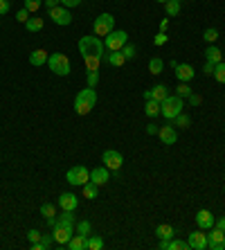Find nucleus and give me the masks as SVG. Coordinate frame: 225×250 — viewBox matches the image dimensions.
<instances>
[{
  "label": "nucleus",
  "mask_w": 225,
  "mask_h": 250,
  "mask_svg": "<svg viewBox=\"0 0 225 250\" xmlns=\"http://www.w3.org/2000/svg\"><path fill=\"white\" fill-rule=\"evenodd\" d=\"M77 47H79V54H81L83 59L86 57H99V59H104V41H99V36H81L79 39V43H77Z\"/></svg>",
  "instance_id": "f257e3e1"
},
{
  "label": "nucleus",
  "mask_w": 225,
  "mask_h": 250,
  "mask_svg": "<svg viewBox=\"0 0 225 250\" xmlns=\"http://www.w3.org/2000/svg\"><path fill=\"white\" fill-rule=\"evenodd\" d=\"M95 104H97V93H95V88H90V86L79 90L77 97H75V111H77V115H88L95 108Z\"/></svg>",
  "instance_id": "f03ea898"
},
{
  "label": "nucleus",
  "mask_w": 225,
  "mask_h": 250,
  "mask_svg": "<svg viewBox=\"0 0 225 250\" xmlns=\"http://www.w3.org/2000/svg\"><path fill=\"white\" fill-rule=\"evenodd\" d=\"M183 113V97L178 95H169L167 99L160 102V115H165L167 120H173L176 115Z\"/></svg>",
  "instance_id": "7ed1b4c3"
},
{
  "label": "nucleus",
  "mask_w": 225,
  "mask_h": 250,
  "mask_svg": "<svg viewBox=\"0 0 225 250\" xmlns=\"http://www.w3.org/2000/svg\"><path fill=\"white\" fill-rule=\"evenodd\" d=\"M48 65H50V70H52L54 75H59V77H68V75H70V59L65 57L63 52L50 54Z\"/></svg>",
  "instance_id": "20e7f679"
},
{
  "label": "nucleus",
  "mask_w": 225,
  "mask_h": 250,
  "mask_svg": "<svg viewBox=\"0 0 225 250\" xmlns=\"http://www.w3.org/2000/svg\"><path fill=\"white\" fill-rule=\"evenodd\" d=\"M129 43V34H126L124 29H112L108 36H104V47L111 50V52H117L122 47Z\"/></svg>",
  "instance_id": "39448f33"
},
{
  "label": "nucleus",
  "mask_w": 225,
  "mask_h": 250,
  "mask_svg": "<svg viewBox=\"0 0 225 250\" xmlns=\"http://www.w3.org/2000/svg\"><path fill=\"white\" fill-rule=\"evenodd\" d=\"M65 181L70 183V185H75V187H83L86 183L90 181V171L83 167V165H77V167L68 169V174H65Z\"/></svg>",
  "instance_id": "423d86ee"
},
{
  "label": "nucleus",
  "mask_w": 225,
  "mask_h": 250,
  "mask_svg": "<svg viewBox=\"0 0 225 250\" xmlns=\"http://www.w3.org/2000/svg\"><path fill=\"white\" fill-rule=\"evenodd\" d=\"M93 27H95V36H108L115 29V16L112 14H99Z\"/></svg>",
  "instance_id": "0eeeda50"
},
{
  "label": "nucleus",
  "mask_w": 225,
  "mask_h": 250,
  "mask_svg": "<svg viewBox=\"0 0 225 250\" xmlns=\"http://www.w3.org/2000/svg\"><path fill=\"white\" fill-rule=\"evenodd\" d=\"M72 234H75V226H65V223H56V226L52 228L54 244H59V246H65V244H68V241L72 239Z\"/></svg>",
  "instance_id": "6e6552de"
},
{
  "label": "nucleus",
  "mask_w": 225,
  "mask_h": 250,
  "mask_svg": "<svg viewBox=\"0 0 225 250\" xmlns=\"http://www.w3.org/2000/svg\"><path fill=\"white\" fill-rule=\"evenodd\" d=\"M101 163H104V167L111 169V171H117V169H122V165H124V156L119 151H115V149H106L104 156H101Z\"/></svg>",
  "instance_id": "1a4fd4ad"
},
{
  "label": "nucleus",
  "mask_w": 225,
  "mask_h": 250,
  "mask_svg": "<svg viewBox=\"0 0 225 250\" xmlns=\"http://www.w3.org/2000/svg\"><path fill=\"white\" fill-rule=\"evenodd\" d=\"M50 12V18H52L56 25H70L72 23V16H70V12H68V7H61V5H56V7H52V9H48Z\"/></svg>",
  "instance_id": "9d476101"
},
{
  "label": "nucleus",
  "mask_w": 225,
  "mask_h": 250,
  "mask_svg": "<svg viewBox=\"0 0 225 250\" xmlns=\"http://www.w3.org/2000/svg\"><path fill=\"white\" fill-rule=\"evenodd\" d=\"M187 244H189V248H194V250H205L207 248V234L198 228V230L189 232V241H187Z\"/></svg>",
  "instance_id": "9b49d317"
},
{
  "label": "nucleus",
  "mask_w": 225,
  "mask_h": 250,
  "mask_svg": "<svg viewBox=\"0 0 225 250\" xmlns=\"http://www.w3.org/2000/svg\"><path fill=\"white\" fill-rule=\"evenodd\" d=\"M207 248L209 250H225V232H221L219 228L207 234Z\"/></svg>",
  "instance_id": "f8f14e48"
},
{
  "label": "nucleus",
  "mask_w": 225,
  "mask_h": 250,
  "mask_svg": "<svg viewBox=\"0 0 225 250\" xmlns=\"http://www.w3.org/2000/svg\"><path fill=\"white\" fill-rule=\"evenodd\" d=\"M169 97V88L165 83H158V86L144 90V99H155V102H162V99Z\"/></svg>",
  "instance_id": "ddd939ff"
},
{
  "label": "nucleus",
  "mask_w": 225,
  "mask_h": 250,
  "mask_svg": "<svg viewBox=\"0 0 225 250\" xmlns=\"http://www.w3.org/2000/svg\"><path fill=\"white\" fill-rule=\"evenodd\" d=\"M90 181L95 183V185H106L108 181H111V169L108 167H95L93 171H90Z\"/></svg>",
  "instance_id": "4468645a"
},
{
  "label": "nucleus",
  "mask_w": 225,
  "mask_h": 250,
  "mask_svg": "<svg viewBox=\"0 0 225 250\" xmlns=\"http://www.w3.org/2000/svg\"><path fill=\"white\" fill-rule=\"evenodd\" d=\"M176 77H178V82H180V83L191 82V79L196 77L194 65H189V63H178V68H176Z\"/></svg>",
  "instance_id": "2eb2a0df"
},
{
  "label": "nucleus",
  "mask_w": 225,
  "mask_h": 250,
  "mask_svg": "<svg viewBox=\"0 0 225 250\" xmlns=\"http://www.w3.org/2000/svg\"><path fill=\"white\" fill-rule=\"evenodd\" d=\"M214 214L209 212V209H198V214H196V223H198V228L201 230H209V228H214Z\"/></svg>",
  "instance_id": "dca6fc26"
},
{
  "label": "nucleus",
  "mask_w": 225,
  "mask_h": 250,
  "mask_svg": "<svg viewBox=\"0 0 225 250\" xmlns=\"http://www.w3.org/2000/svg\"><path fill=\"white\" fill-rule=\"evenodd\" d=\"M77 205H79V201H77V196H75V194L65 192V194H61V196H59V208L61 209L75 212V209H77Z\"/></svg>",
  "instance_id": "f3484780"
},
{
  "label": "nucleus",
  "mask_w": 225,
  "mask_h": 250,
  "mask_svg": "<svg viewBox=\"0 0 225 250\" xmlns=\"http://www.w3.org/2000/svg\"><path fill=\"white\" fill-rule=\"evenodd\" d=\"M158 138L162 140V145H176L178 133H176V128H173V126H160Z\"/></svg>",
  "instance_id": "a211bd4d"
},
{
  "label": "nucleus",
  "mask_w": 225,
  "mask_h": 250,
  "mask_svg": "<svg viewBox=\"0 0 225 250\" xmlns=\"http://www.w3.org/2000/svg\"><path fill=\"white\" fill-rule=\"evenodd\" d=\"M65 246H68L70 250H86L88 248V237H83V234L77 232V234H72V239Z\"/></svg>",
  "instance_id": "6ab92c4d"
},
{
  "label": "nucleus",
  "mask_w": 225,
  "mask_h": 250,
  "mask_svg": "<svg viewBox=\"0 0 225 250\" xmlns=\"http://www.w3.org/2000/svg\"><path fill=\"white\" fill-rule=\"evenodd\" d=\"M41 216H45V221L50 223V226H56V208H54L52 203H43L41 205Z\"/></svg>",
  "instance_id": "aec40b11"
},
{
  "label": "nucleus",
  "mask_w": 225,
  "mask_h": 250,
  "mask_svg": "<svg viewBox=\"0 0 225 250\" xmlns=\"http://www.w3.org/2000/svg\"><path fill=\"white\" fill-rule=\"evenodd\" d=\"M48 59H50V54L45 52V50H34V52L30 54V63L36 65V68H41V65L48 63Z\"/></svg>",
  "instance_id": "412c9836"
},
{
  "label": "nucleus",
  "mask_w": 225,
  "mask_h": 250,
  "mask_svg": "<svg viewBox=\"0 0 225 250\" xmlns=\"http://www.w3.org/2000/svg\"><path fill=\"white\" fill-rule=\"evenodd\" d=\"M205 59H207L209 63H221V61H223V52H221V47L209 45L207 50H205Z\"/></svg>",
  "instance_id": "4be33fe9"
},
{
  "label": "nucleus",
  "mask_w": 225,
  "mask_h": 250,
  "mask_svg": "<svg viewBox=\"0 0 225 250\" xmlns=\"http://www.w3.org/2000/svg\"><path fill=\"white\" fill-rule=\"evenodd\" d=\"M144 113H147V117H158L160 115V102H155V99H147Z\"/></svg>",
  "instance_id": "5701e85b"
},
{
  "label": "nucleus",
  "mask_w": 225,
  "mask_h": 250,
  "mask_svg": "<svg viewBox=\"0 0 225 250\" xmlns=\"http://www.w3.org/2000/svg\"><path fill=\"white\" fill-rule=\"evenodd\" d=\"M111 65H115V68H119V65H124L126 63V57L122 54V50H117V52H111L108 57H104Z\"/></svg>",
  "instance_id": "b1692460"
},
{
  "label": "nucleus",
  "mask_w": 225,
  "mask_h": 250,
  "mask_svg": "<svg viewBox=\"0 0 225 250\" xmlns=\"http://www.w3.org/2000/svg\"><path fill=\"white\" fill-rule=\"evenodd\" d=\"M52 244H54V237H52V234H43L41 241L32 244V250H48Z\"/></svg>",
  "instance_id": "393cba45"
},
{
  "label": "nucleus",
  "mask_w": 225,
  "mask_h": 250,
  "mask_svg": "<svg viewBox=\"0 0 225 250\" xmlns=\"http://www.w3.org/2000/svg\"><path fill=\"white\" fill-rule=\"evenodd\" d=\"M162 68H165V61H162L160 57H153L149 61V72H151V75H160Z\"/></svg>",
  "instance_id": "a878e982"
},
{
  "label": "nucleus",
  "mask_w": 225,
  "mask_h": 250,
  "mask_svg": "<svg viewBox=\"0 0 225 250\" xmlns=\"http://www.w3.org/2000/svg\"><path fill=\"white\" fill-rule=\"evenodd\" d=\"M155 237H160V239H171V237H173V228L169 226V223H162V226L155 228Z\"/></svg>",
  "instance_id": "bb28decb"
},
{
  "label": "nucleus",
  "mask_w": 225,
  "mask_h": 250,
  "mask_svg": "<svg viewBox=\"0 0 225 250\" xmlns=\"http://www.w3.org/2000/svg\"><path fill=\"white\" fill-rule=\"evenodd\" d=\"M97 194H99V185H95L93 181H88L83 185V196L86 198H97Z\"/></svg>",
  "instance_id": "cd10ccee"
},
{
  "label": "nucleus",
  "mask_w": 225,
  "mask_h": 250,
  "mask_svg": "<svg viewBox=\"0 0 225 250\" xmlns=\"http://www.w3.org/2000/svg\"><path fill=\"white\" fill-rule=\"evenodd\" d=\"M165 9H167V16H178L180 14V0H167Z\"/></svg>",
  "instance_id": "c85d7f7f"
},
{
  "label": "nucleus",
  "mask_w": 225,
  "mask_h": 250,
  "mask_svg": "<svg viewBox=\"0 0 225 250\" xmlns=\"http://www.w3.org/2000/svg\"><path fill=\"white\" fill-rule=\"evenodd\" d=\"M43 18H30L27 23H25V27H27V32H41L43 29Z\"/></svg>",
  "instance_id": "c756f323"
},
{
  "label": "nucleus",
  "mask_w": 225,
  "mask_h": 250,
  "mask_svg": "<svg viewBox=\"0 0 225 250\" xmlns=\"http://www.w3.org/2000/svg\"><path fill=\"white\" fill-rule=\"evenodd\" d=\"M214 79L219 83H225V61H221V63L214 65Z\"/></svg>",
  "instance_id": "7c9ffc66"
},
{
  "label": "nucleus",
  "mask_w": 225,
  "mask_h": 250,
  "mask_svg": "<svg viewBox=\"0 0 225 250\" xmlns=\"http://www.w3.org/2000/svg\"><path fill=\"white\" fill-rule=\"evenodd\" d=\"M56 223H65V226H75V212H68V209H63L59 214V219H56Z\"/></svg>",
  "instance_id": "2f4dec72"
},
{
  "label": "nucleus",
  "mask_w": 225,
  "mask_h": 250,
  "mask_svg": "<svg viewBox=\"0 0 225 250\" xmlns=\"http://www.w3.org/2000/svg\"><path fill=\"white\" fill-rule=\"evenodd\" d=\"M77 232L83 234V237H90V234H93V226H90V221H79L77 223Z\"/></svg>",
  "instance_id": "473e14b6"
},
{
  "label": "nucleus",
  "mask_w": 225,
  "mask_h": 250,
  "mask_svg": "<svg viewBox=\"0 0 225 250\" xmlns=\"http://www.w3.org/2000/svg\"><path fill=\"white\" fill-rule=\"evenodd\" d=\"M41 5H43V0H23V7L27 9V12H38L41 9Z\"/></svg>",
  "instance_id": "72a5a7b5"
},
{
  "label": "nucleus",
  "mask_w": 225,
  "mask_h": 250,
  "mask_svg": "<svg viewBox=\"0 0 225 250\" xmlns=\"http://www.w3.org/2000/svg\"><path fill=\"white\" fill-rule=\"evenodd\" d=\"M104 248V239L101 237H88V250H101Z\"/></svg>",
  "instance_id": "f704fd0d"
},
{
  "label": "nucleus",
  "mask_w": 225,
  "mask_h": 250,
  "mask_svg": "<svg viewBox=\"0 0 225 250\" xmlns=\"http://www.w3.org/2000/svg\"><path fill=\"white\" fill-rule=\"evenodd\" d=\"M187 248H189V244L183 241V239H171L169 241V250H187Z\"/></svg>",
  "instance_id": "c9c22d12"
},
{
  "label": "nucleus",
  "mask_w": 225,
  "mask_h": 250,
  "mask_svg": "<svg viewBox=\"0 0 225 250\" xmlns=\"http://www.w3.org/2000/svg\"><path fill=\"white\" fill-rule=\"evenodd\" d=\"M83 61H86V68H88V72H90V70H99V63H101L99 57H86Z\"/></svg>",
  "instance_id": "e433bc0d"
},
{
  "label": "nucleus",
  "mask_w": 225,
  "mask_h": 250,
  "mask_svg": "<svg viewBox=\"0 0 225 250\" xmlns=\"http://www.w3.org/2000/svg\"><path fill=\"white\" fill-rule=\"evenodd\" d=\"M173 122H176V126H180V128H187V126H189V122H191V120H189V117H187V115H183V113H180V115H176V117H173Z\"/></svg>",
  "instance_id": "4c0bfd02"
},
{
  "label": "nucleus",
  "mask_w": 225,
  "mask_h": 250,
  "mask_svg": "<svg viewBox=\"0 0 225 250\" xmlns=\"http://www.w3.org/2000/svg\"><path fill=\"white\" fill-rule=\"evenodd\" d=\"M203 39H205L207 43H214L216 39H219V32H216L214 27H209V29H205V34H203Z\"/></svg>",
  "instance_id": "58836bf2"
},
{
  "label": "nucleus",
  "mask_w": 225,
  "mask_h": 250,
  "mask_svg": "<svg viewBox=\"0 0 225 250\" xmlns=\"http://www.w3.org/2000/svg\"><path fill=\"white\" fill-rule=\"evenodd\" d=\"M97 82H99V70H90V72H88V86L95 88Z\"/></svg>",
  "instance_id": "ea45409f"
},
{
  "label": "nucleus",
  "mask_w": 225,
  "mask_h": 250,
  "mask_svg": "<svg viewBox=\"0 0 225 250\" xmlns=\"http://www.w3.org/2000/svg\"><path fill=\"white\" fill-rule=\"evenodd\" d=\"M176 93H178V97H189V95H191V88L187 86V83H180V86L176 88Z\"/></svg>",
  "instance_id": "a19ab883"
},
{
  "label": "nucleus",
  "mask_w": 225,
  "mask_h": 250,
  "mask_svg": "<svg viewBox=\"0 0 225 250\" xmlns=\"http://www.w3.org/2000/svg\"><path fill=\"white\" fill-rule=\"evenodd\" d=\"M122 54H124L126 59H133L135 57V45H129V43H126V45L122 47Z\"/></svg>",
  "instance_id": "79ce46f5"
},
{
  "label": "nucleus",
  "mask_w": 225,
  "mask_h": 250,
  "mask_svg": "<svg viewBox=\"0 0 225 250\" xmlns=\"http://www.w3.org/2000/svg\"><path fill=\"white\" fill-rule=\"evenodd\" d=\"M16 21H18V23H27V21H30V12L23 7V9L16 14Z\"/></svg>",
  "instance_id": "37998d69"
},
{
  "label": "nucleus",
  "mask_w": 225,
  "mask_h": 250,
  "mask_svg": "<svg viewBox=\"0 0 225 250\" xmlns=\"http://www.w3.org/2000/svg\"><path fill=\"white\" fill-rule=\"evenodd\" d=\"M41 237H43V234L38 232V230H30V232H27V239H30L32 244H36V241H41Z\"/></svg>",
  "instance_id": "c03bdc74"
},
{
  "label": "nucleus",
  "mask_w": 225,
  "mask_h": 250,
  "mask_svg": "<svg viewBox=\"0 0 225 250\" xmlns=\"http://www.w3.org/2000/svg\"><path fill=\"white\" fill-rule=\"evenodd\" d=\"M167 39H169V36H167V32H158V36H155V45H165Z\"/></svg>",
  "instance_id": "a18cd8bd"
},
{
  "label": "nucleus",
  "mask_w": 225,
  "mask_h": 250,
  "mask_svg": "<svg viewBox=\"0 0 225 250\" xmlns=\"http://www.w3.org/2000/svg\"><path fill=\"white\" fill-rule=\"evenodd\" d=\"M158 131H160V126H158V124H149V126H147V133L149 135H158Z\"/></svg>",
  "instance_id": "49530a36"
},
{
  "label": "nucleus",
  "mask_w": 225,
  "mask_h": 250,
  "mask_svg": "<svg viewBox=\"0 0 225 250\" xmlns=\"http://www.w3.org/2000/svg\"><path fill=\"white\" fill-rule=\"evenodd\" d=\"M9 12V0H0V16Z\"/></svg>",
  "instance_id": "de8ad7c7"
},
{
  "label": "nucleus",
  "mask_w": 225,
  "mask_h": 250,
  "mask_svg": "<svg viewBox=\"0 0 225 250\" xmlns=\"http://www.w3.org/2000/svg\"><path fill=\"white\" fill-rule=\"evenodd\" d=\"M61 5L63 7H77V5H81V0H61Z\"/></svg>",
  "instance_id": "09e8293b"
},
{
  "label": "nucleus",
  "mask_w": 225,
  "mask_h": 250,
  "mask_svg": "<svg viewBox=\"0 0 225 250\" xmlns=\"http://www.w3.org/2000/svg\"><path fill=\"white\" fill-rule=\"evenodd\" d=\"M214 226H216V228H219V230H221V232H225V216H221V219H219V221H214Z\"/></svg>",
  "instance_id": "8fccbe9b"
},
{
  "label": "nucleus",
  "mask_w": 225,
  "mask_h": 250,
  "mask_svg": "<svg viewBox=\"0 0 225 250\" xmlns=\"http://www.w3.org/2000/svg\"><path fill=\"white\" fill-rule=\"evenodd\" d=\"M214 65H216V63H209V61H207V63H205V75L214 77Z\"/></svg>",
  "instance_id": "3c124183"
},
{
  "label": "nucleus",
  "mask_w": 225,
  "mask_h": 250,
  "mask_svg": "<svg viewBox=\"0 0 225 250\" xmlns=\"http://www.w3.org/2000/svg\"><path fill=\"white\" fill-rule=\"evenodd\" d=\"M59 2H61V0H43V5L48 7V9H52V7H56V5H59Z\"/></svg>",
  "instance_id": "603ef678"
},
{
  "label": "nucleus",
  "mask_w": 225,
  "mask_h": 250,
  "mask_svg": "<svg viewBox=\"0 0 225 250\" xmlns=\"http://www.w3.org/2000/svg\"><path fill=\"white\" fill-rule=\"evenodd\" d=\"M189 102H191V104H194V106H198V104H201V97H198V95H194V93H191V95H189Z\"/></svg>",
  "instance_id": "864d4df0"
},
{
  "label": "nucleus",
  "mask_w": 225,
  "mask_h": 250,
  "mask_svg": "<svg viewBox=\"0 0 225 250\" xmlns=\"http://www.w3.org/2000/svg\"><path fill=\"white\" fill-rule=\"evenodd\" d=\"M167 27H169V18H162V23H160V32H167Z\"/></svg>",
  "instance_id": "5fc2aeb1"
},
{
  "label": "nucleus",
  "mask_w": 225,
  "mask_h": 250,
  "mask_svg": "<svg viewBox=\"0 0 225 250\" xmlns=\"http://www.w3.org/2000/svg\"><path fill=\"white\" fill-rule=\"evenodd\" d=\"M169 241H171V239H162V241H160V250H169Z\"/></svg>",
  "instance_id": "6e6d98bb"
},
{
  "label": "nucleus",
  "mask_w": 225,
  "mask_h": 250,
  "mask_svg": "<svg viewBox=\"0 0 225 250\" xmlns=\"http://www.w3.org/2000/svg\"><path fill=\"white\" fill-rule=\"evenodd\" d=\"M158 2H162V5H165V2H167V0H158Z\"/></svg>",
  "instance_id": "4d7b16f0"
}]
</instances>
